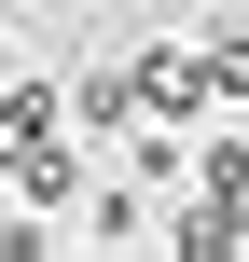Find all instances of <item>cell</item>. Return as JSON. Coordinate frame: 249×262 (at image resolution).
I'll use <instances>...</instances> for the list:
<instances>
[{
	"mask_svg": "<svg viewBox=\"0 0 249 262\" xmlns=\"http://www.w3.org/2000/svg\"><path fill=\"white\" fill-rule=\"evenodd\" d=\"M55 124H69V97H55V83H14V97H0V180H28L42 152H69Z\"/></svg>",
	"mask_w": 249,
	"mask_h": 262,
	"instance_id": "obj_1",
	"label": "cell"
},
{
	"mask_svg": "<svg viewBox=\"0 0 249 262\" xmlns=\"http://www.w3.org/2000/svg\"><path fill=\"white\" fill-rule=\"evenodd\" d=\"M69 111H83V124H125V111H139V69H83Z\"/></svg>",
	"mask_w": 249,
	"mask_h": 262,
	"instance_id": "obj_2",
	"label": "cell"
}]
</instances>
